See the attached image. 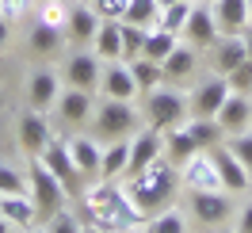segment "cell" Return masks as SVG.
Returning a JSON list of instances; mask_svg holds the SVG:
<instances>
[{"label": "cell", "mask_w": 252, "mask_h": 233, "mask_svg": "<svg viewBox=\"0 0 252 233\" xmlns=\"http://www.w3.org/2000/svg\"><path fill=\"white\" fill-rule=\"evenodd\" d=\"M77 214L88 226H103V230H115V233L149 222L134 206V199L126 195L123 180H92V184H84L77 195Z\"/></svg>", "instance_id": "1"}, {"label": "cell", "mask_w": 252, "mask_h": 233, "mask_svg": "<svg viewBox=\"0 0 252 233\" xmlns=\"http://www.w3.org/2000/svg\"><path fill=\"white\" fill-rule=\"evenodd\" d=\"M123 187H126V195L134 199V206H138L145 218H153L157 210L172 206L176 191H180V168H176L168 157H160L153 165H145L142 172L123 176Z\"/></svg>", "instance_id": "2"}, {"label": "cell", "mask_w": 252, "mask_h": 233, "mask_svg": "<svg viewBox=\"0 0 252 233\" xmlns=\"http://www.w3.org/2000/svg\"><path fill=\"white\" fill-rule=\"evenodd\" d=\"M188 115H191V107H188V92H184L180 84L160 80L157 88L142 92V119H145L149 126H157L160 134H164L168 126L184 123Z\"/></svg>", "instance_id": "3"}, {"label": "cell", "mask_w": 252, "mask_h": 233, "mask_svg": "<svg viewBox=\"0 0 252 233\" xmlns=\"http://www.w3.org/2000/svg\"><path fill=\"white\" fill-rule=\"evenodd\" d=\"M142 107L138 100H99L92 111V134L99 141H115V138H130L138 126H142Z\"/></svg>", "instance_id": "4"}, {"label": "cell", "mask_w": 252, "mask_h": 233, "mask_svg": "<svg viewBox=\"0 0 252 233\" xmlns=\"http://www.w3.org/2000/svg\"><path fill=\"white\" fill-rule=\"evenodd\" d=\"M188 210L191 218L203 226V230H218V226H229L237 214V195L229 191H188Z\"/></svg>", "instance_id": "5"}, {"label": "cell", "mask_w": 252, "mask_h": 233, "mask_svg": "<svg viewBox=\"0 0 252 233\" xmlns=\"http://www.w3.org/2000/svg\"><path fill=\"white\" fill-rule=\"evenodd\" d=\"M27 191H31V199H34V206H38L42 218H50L54 210H62L65 199H69L65 184L38 161V157H31V165H27Z\"/></svg>", "instance_id": "6"}, {"label": "cell", "mask_w": 252, "mask_h": 233, "mask_svg": "<svg viewBox=\"0 0 252 233\" xmlns=\"http://www.w3.org/2000/svg\"><path fill=\"white\" fill-rule=\"evenodd\" d=\"M99 77H103V62L95 58L92 50H73L65 58V69H62V84L69 88H80V92H99Z\"/></svg>", "instance_id": "7"}, {"label": "cell", "mask_w": 252, "mask_h": 233, "mask_svg": "<svg viewBox=\"0 0 252 233\" xmlns=\"http://www.w3.org/2000/svg\"><path fill=\"white\" fill-rule=\"evenodd\" d=\"M160 157H164V134H160L157 126L142 123L134 134H130V157H126V172L123 176L142 172L145 165H153V161H160Z\"/></svg>", "instance_id": "8"}, {"label": "cell", "mask_w": 252, "mask_h": 233, "mask_svg": "<svg viewBox=\"0 0 252 233\" xmlns=\"http://www.w3.org/2000/svg\"><path fill=\"white\" fill-rule=\"evenodd\" d=\"M180 187L188 191H218V165H214V153L210 149H195V153L180 165Z\"/></svg>", "instance_id": "9"}, {"label": "cell", "mask_w": 252, "mask_h": 233, "mask_svg": "<svg viewBox=\"0 0 252 233\" xmlns=\"http://www.w3.org/2000/svg\"><path fill=\"white\" fill-rule=\"evenodd\" d=\"M16 138H19V149L27 157H42L46 145L54 141V126H50L46 111H23L19 115V126H16Z\"/></svg>", "instance_id": "10"}, {"label": "cell", "mask_w": 252, "mask_h": 233, "mask_svg": "<svg viewBox=\"0 0 252 233\" xmlns=\"http://www.w3.org/2000/svg\"><path fill=\"white\" fill-rule=\"evenodd\" d=\"M38 161H42V165H46V168H50V172H54V176H58V180L65 184V191H69V195L77 199V195H80V187H84V176H80V168H77V161H73V153H69L65 138H54V141L46 145V153L38 157Z\"/></svg>", "instance_id": "11"}, {"label": "cell", "mask_w": 252, "mask_h": 233, "mask_svg": "<svg viewBox=\"0 0 252 233\" xmlns=\"http://www.w3.org/2000/svg\"><path fill=\"white\" fill-rule=\"evenodd\" d=\"M180 38H184L188 46H195V50H214V42L221 38V31H218V19L210 12V4H199V0H195V8H191V16H188V23H184Z\"/></svg>", "instance_id": "12"}, {"label": "cell", "mask_w": 252, "mask_h": 233, "mask_svg": "<svg viewBox=\"0 0 252 233\" xmlns=\"http://www.w3.org/2000/svg\"><path fill=\"white\" fill-rule=\"evenodd\" d=\"M23 92H27V107H34V111H54L58 96H62V73H58V69H50V65L31 69Z\"/></svg>", "instance_id": "13"}, {"label": "cell", "mask_w": 252, "mask_h": 233, "mask_svg": "<svg viewBox=\"0 0 252 233\" xmlns=\"http://www.w3.org/2000/svg\"><path fill=\"white\" fill-rule=\"evenodd\" d=\"M210 153H214V165H218L221 191H229V195H237V199H241V195H249L252 176H249V168H245V165H241V161L233 157V149H229L225 141H218Z\"/></svg>", "instance_id": "14"}, {"label": "cell", "mask_w": 252, "mask_h": 233, "mask_svg": "<svg viewBox=\"0 0 252 233\" xmlns=\"http://www.w3.org/2000/svg\"><path fill=\"white\" fill-rule=\"evenodd\" d=\"M225 96H229V80L221 77V73H210L206 80L195 84V92L188 96V107H191V115H199V119H214L218 107L225 103Z\"/></svg>", "instance_id": "15"}, {"label": "cell", "mask_w": 252, "mask_h": 233, "mask_svg": "<svg viewBox=\"0 0 252 233\" xmlns=\"http://www.w3.org/2000/svg\"><path fill=\"white\" fill-rule=\"evenodd\" d=\"M92 111H95L92 92H80V88L62 84V96H58V103H54V115H58L65 126H88L92 123Z\"/></svg>", "instance_id": "16"}, {"label": "cell", "mask_w": 252, "mask_h": 233, "mask_svg": "<svg viewBox=\"0 0 252 233\" xmlns=\"http://www.w3.org/2000/svg\"><path fill=\"white\" fill-rule=\"evenodd\" d=\"M99 96H107V100H138V96H142L138 80L130 73V62H103Z\"/></svg>", "instance_id": "17"}, {"label": "cell", "mask_w": 252, "mask_h": 233, "mask_svg": "<svg viewBox=\"0 0 252 233\" xmlns=\"http://www.w3.org/2000/svg\"><path fill=\"white\" fill-rule=\"evenodd\" d=\"M214 119H218V126H221L225 138H229V134H241V130H249V126H252V96L229 92Z\"/></svg>", "instance_id": "18"}, {"label": "cell", "mask_w": 252, "mask_h": 233, "mask_svg": "<svg viewBox=\"0 0 252 233\" xmlns=\"http://www.w3.org/2000/svg\"><path fill=\"white\" fill-rule=\"evenodd\" d=\"M69 153L77 161V168L84 180H95L99 176V157H103V141H95V134H69L65 138Z\"/></svg>", "instance_id": "19"}, {"label": "cell", "mask_w": 252, "mask_h": 233, "mask_svg": "<svg viewBox=\"0 0 252 233\" xmlns=\"http://www.w3.org/2000/svg\"><path fill=\"white\" fill-rule=\"evenodd\" d=\"M99 27V16H95L92 4H69V19H65V34H69V42H77V46H92V34Z\"/></svg>", "instance_id": "20"}, {"label": "cell", "mask_w": 252, "mask_h": 233, "mask_svg": "<svg viewBox=\"0 0 252 233\" xmlns=\"http://www.w3.org/2000/svg\"><path fill=\"white\" fill-rule=\"evenodd\" d=\"M195 69H199V50L188 46L184 38H180V46L160 62V73H164L168 84H184V80H191V77H195Z\"/></svg>", "instance_id": "21"}, {"label": "cell", "mask_w": 252, "mask_h": 233, "mask_svg": "<svg viewBox=\"0 0 252 233\" xmlns=\"http://www.w3.org/2000/svg\"><path fill=\"white\" fill-rule=\"evenodd\" d=\"M0 218H8L16 230H27V226H38L42 214L34 206L31 191H19V195H0Z\"/></svg>", "instance_id": "22"}, {"label": "cell", "mask_w": 252, "mask_h": 233, "mask_svg": "<svg viewBox=\"0 0 252 233\" xmlns=\"http://www.w3.org/2000/svg\"><path fill=\"white\" fill-rule=\"evenodd\" d=\"M92 54L99 62H123V23L119 19H99L92 34Z\"/></svg>", "instance_id": "23"}, {"label": "cell", "mask_w": 252, "mask_h": 233, "mask_svg": "<svg viewBox=\"0 0 252 233\" xmlns=\"http://www.w3.org/2000/svg\"><path fill=\"white\" fill-rule=\"evenodd\" d=\"M210 12L221 34H241L249 27V0H210Z\"/></svg>", "instance_id": "24"}, {"label": "cell", "mask_w": 252, "mask_h": 233, "mask_svg": "<svg viewBox=\"0 0 252 233\" xmlns=\"http://www.w3.org/2000/svg\"><path fill=\"white\" fill-rule=\"evenodd\" d=\"M245 58H249V50H245L241 34H221L214 42V73H221V77H229Z\"/></svg>", "instance_id": "25"}, {"label": "cell", "mask_w": 252, "mask_h": 233, "mask_svg": "<svg viewBox=\"0 0 252 233\" xmlns=\"http://www.w3.org/2000/svg\"><path fill=\"white\" fill-rule=\"evenodd\" d=\"M126 157H130V138L107 141V145H103V157H99V176H95V180H123Z\"/></svg>", "instance_id": "26"}, {"label": "cell", "mask_w": 252, "mask_h": 233, "mask_svg": "<svg viewBox=\"0 0 252 233\" xmlns=\"http://www.w3.org/2000/svg\"><path fill=\"white\" fill-rule=\"evenodd\" d=\"M195 149H199V145L191 141V134H188V126H184V123H176V126H168V130H164V157L172 161L176 168H180V165H184Z\"/></svg>", "instance_id": "27"}, {"label": "cell", "mask_w": 252, "mask_h": 233, "mask_svg": "<svg viewBox=\"0 0 252 233\" xmlns=\"http://www.w3.org/2000/svg\"><path fill=\"white\" fill-rule=\"evenodd\" d=\"M184 126H188L191 141H195L199 149H214L218 141H225V134H221V126H218V119H199V115H188V119H184Z\"/></svg>", "instance_id": "28"}, {"label": "cell", "mask_w": 252, "mask_h": 233, "mask_svg": "<svg viewBox=\"0 0 252 233\" xmlns=\"http://www.w3.org/2000/svg\"><path fill=\"white\" fill-rule=\"evenodd\" d=\"M142 233H191L188 230V218H184V210L180 206H164V210H157V214L149 218L142 226Z\"/></svg>", "instance_id": "29"}, {"label": "cell", "mask_w": 252, "mask_h": 233, "mask_svg": "<svg viewBox=\"0 0 252 233\" xmlns=\"http://www.w3.org/2000/svg\"><path fill=\"white\" fill-rule=\"evenodd\" d=\"M180 46V34L164 31V27H149V34H145V46H142V58H149V62H164L172 50Z\"/></svg>", "instance_id": "30"}, {"label": "cell", "mask_w": 252, "mask_h": 233, "mask_svg": "<svg viewBox=\"0 0 252 233\" xmlns=\"http://www.w3.org/2000/svg\"><path fill=\"white\" fill-rule=\"evenodd\" d=\"M65 38H69L65 31H58V27H46V23H38V19H34L31 38H27V42H31V50H34V54L50 58V54H58V50L65 46Z\"/></svg>", "instance_id": "31"}, {"label": "cell", "mask_w": 252, "mask_h": 233, "mask_svg": "<svg viewBox=\"0 0 252 233\" xmlns=\"http://www.w3.org/2000/svg\"><path fill=\"white\" fill-rule=\"evenodd\" d=\"M123 23H138V27H157V23H160V4H157V0H130V4H126Z\"/></svg>", "instance_id": "32"}, {"label": "cell", "mask_w": 252, "mask_h": 233, "mask_svg": "<svg viewBox=\"0 0 252 233\" xmlns=\"http://www.w3.org/2000/svg\"><path fill=\"white\" fill-rule=\"evenodd\" d=\"M191 8H195V0H176V4H168V8H160V23H157V27L180 34V31H184V23H188V16H191Z\"/></svg>", "instance_id": "33"}, {"label": "cell", "mask_w": 252, "mask_h": 233, "mask_svg": "<svg viewBox=\"0 0 252 233\" xmlns=\"http://www.w3.org/2000/svg\"><path fill=\"white\" fill-rule=\"evenodd\" d=\"M130 73H134V80H138V88H142V92L157 88L160 80H164L160 62H149V58H134V62H130Z\"/></svg>", "instance_id": "34"}, {"label": "cell", "mask_w": 252, "mask_h": 233, "mask_svg": "<svg viewBox=\"0 0 252 233\" xmlns=\"http://www.w3.org/2000/svg\"><path fill=\"white\" fill-rule=\"evenodd\" d=\"M42 222H46V233H84V218H80L77 210H69V206L54 210V214L42 218Z\"/></svg>", "instance_id": "35"}, {"label": "cell", "mask_w": 252, "mask_h": 233, "mask_svg": "<svg viewBox=\"0 0 252 233\" xmlns=\"http://www.w3.org/2000/svg\"><path fill=\"white\" fill-rule=\"evenodd\" d=\"M119 23H123V19H119ZM145 34H149V27H138V23H123V62H134V58H142Z\"/></svg>", "instance_id": "36"}, {"label": "cell", "mask_w": 252, "mask_h": 233, "mask_svg": "<svg viewBox=\"0 0 252 233\" xmlns=\"http://www.w3.org/2000/svg\"><path fill=\"white\" fill-rule=\"evenodd\" d=\"M34 19H38V23H46V27H58V31H65L69 4H65V0H42V4H38V12H34Z\"/></svg>", "instance_id": "37"}, {"label": "cell", "mask_w": 252, "mask_h": 233, "mask_svg": "<svg viewBox=\"0 0 252 233\" xmlns=\"http://www.w3.org/2000/svg\"><path fill=\"white\" fill-rule=\"evenodd\" d=\"M19 191H27V172L0 161V195H19Z\"/></svg>", "instance_id": "38"}, {"label": "cell", "mask_w": 252, "mask_h": 233, "mask_svg": "<svg viewBox=\"0 0 252 233\" xmlns=\"http://www.w3.org/2000/svg\"><path fill=\"white\" fill-rule=\"evenodd\" d=\"M225 145L233 149V157L249 168V176H252V126H249V130H241V134H229Z\"/></svg>", "instance_id": "39"}, {"label": "cell", "mask_w": 252, "mask_h": 233, "mask_svg": "<svg viewBox=\"0 0 252 233\" xmlns=\"http://www.w3.org/2000/svg\"><path fill=\"white\" fill-rule=\"evenodd\" d=\"M229 92H241V96H252V58H245V62L237 65L233 73H229Z\"/></svg>", "instance_id": "40"}, {"label": "cell", "mask_w": 252, "mask_h": 233, "mask_svg": "<svg viewBox=\"0 0 252 233\" xmlns=\"http://www.w3.org/2000/svg\"><path fill=\"white\" fill-rule=\"evenodd\" d=\"M34 8V0H0V19H8L12 27H16L19 19H27Z\"/></svg>", "instance_id": "41"}, {"label": "cell", "mask_w": 252, "mask_h": 233, "mask_svg": "<svg viewBox=\"0 0 252 233\" xmlns=\"http://www.w3.org/2000/svg\"><path fill=\"white\" fill-rule=\"evenodd\" d=\"M126 4H130V0H92V8H95L99 19H123Z\"/></svg>", "instance_id": "42"}, {"label": "cell", "mask_w": 252, "mask_h": 233, "mask_svg": "<svg viewBox=\"0 0 252 233\" xmlns=\"http://www.w3.org/2000/svg\"><path fill=\"white\" fill-rule=\"evenodd\" d=\"M237 233H252V199H245V202H237V214H233V222H229Z\"/></svg>", "instance_id": "43"}, {"label": "cell", "mask_w": 252, "mask_h": 233, "mask_svg": "<svg viewBox=\"0 0 252 233\" xmlns=\"http://www.w3.org/2000/svg\"><path fill=\"white\" fill-rule=\"evenodd\" d=\"M8 42H12V23H8V19H0V50L8 46Z\"/></svg>", "instance_id": "44"}, {"label": "cell", "mask_w": 252, "mask_h": 233, "mask_svg": "<svg viewBox=\"0 0 252 233\" xmlns=\"http://www.w3.org/2000/svg\"><path fill=\"white\" fill-rule=\"evenodd\" d=\"M241 38H245V50H249V58H252V23L241 31Z\"/></svg>", "instance_id": "45"}, {"label": "cell", "mask_w": 252, "mask_h": 233, "mask_svg": "<svg viewBox=\"0 0 252 233\" xmlns=\"http://www.w3.org/2000/svg\"><path fill=\"white\" fill-rule=\"evenodd\" d=\"M16 233H46V222H38V226H27V230H16Z\"/></svg>", "instance_id": "46"}, {"label": "cell", "mask_w": 252, "mask_h": 233, "mask_svg": "<svg viewBox=\"0 0 252 233\" xmlns=\"http://www.w3.org/2000/svg\"><path fill=\"white\" fill-rule=\"evenodd\" d=\"M84 233H115V230H103V226H88V222H84Z\"/></svg>", "instance_id": "47"}, {"label": "cell", "mask_w": 252, "mask_h": 233, "mask_svg": "<svg viewBox=\"0 0 252 233\" xmlns=\"http://www.w3.org/2000/svg\"><path fill=\"white\" fill-rule=\"evenodd\" d=\"M0 233H16V226H12L8 218H0Z\"/></svg>", "instance_id": "48"}, {"label": "cell", "mask_w": 252, "mask_h": 233, "mask_svg": "<svg viewBox=\"0 0 252 233\" xmlns=\"http://www.w3.org/2000/svg\"><path fill=\"white\" fill-rule=\"evenodd\" d=\"M206 233H237L233 226H218V230H206Z\"/></svg>", "instance_id": "49"}, {"label": "cell", "mask_w": 252, "mask_h": 233, "mask_svg": "<svg viewBox=\"0 0 252 233\" xmlns=\"http://www.w3.org/2000/svg\"><path fill=\"white\" fill-rule=\"evenodd\" d=\"M123 233H142V226H130V230H123Z\"/></svg>", "instance_id": "50"}, {"label": "cell", "mask_w": 252, "mask_h": 233, "mask_svg": "<svg viewBox=\"0 0 252 233\" xmlns=\"http://www.w3.org/2000/svg\"><path fill=\"white\" fill-rule=\"evenodd\" d=\"M157 4H160V8H168V4H176V0H157Z\"/></svg>", "instance_id": "51"}, {"label": "cell", "mask_w": 252, "mask_h": 233, "mask_svg": "<svg viewBox=\"0 0 252 233\" xmlns=\"http://www.w3.org/2000/svg\"><path fill=\"white\" fill-rule=\"evenodd\" d=\"M249 23H252V0H249Z\"/></svg>", "instance_id": "52"}, {"label": "cell", "mask_w": 252, "mask_h": 233, "mask_svg": "<svg viewBox=\"0 0 252 233\" xmlns=\"http://www.w3.org/2000/svg\"><path fill=\"white\" fill-rule=\"evenodd\" d=\"M84 4H92V0H84Z\"/></svg>", "instance_id": "53"}, {"label": "cell", "mask_w": 252, "mask_h": 233, "mask_svg": "<svg viewBox=\"0 0 252 233\" xmlns=\"http://www.w3.org/2000/svg\"><path fill=\"white\" fill-rule=\"evenodd\" d=\"M203 233H206V230H203Z\"/></svg>", "instance_id": "54"}]
</instances>
